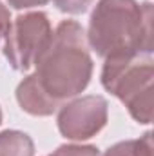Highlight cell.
<instances>
[{
  "label": "cell",
  "instance_id": "cell-1",
  "mask_svg": "<svg viewBox=\"0 0 154 156\" xmlns=\"http://www.w3.org/2000/svg\"><path fill=\"white\" fill-rule=\"evenodd\" d=\"M37 64H40L38 73L31 80L53 105L62 98L78 94L91 76L83 29L76 22H62Z\"/></svg>",
  "mask_w": 154,
  "mask_h": 156
},
{
  "label": "cell",
  "instance_id": "cell-3",
  "mask_svg": "<svg viewBox=\"0 0 154 156\" xmlns=\"http://www.w3.org/2000/svg\"><path fill=\"white\" fill-rule=\"evenodd\" d=\"M51 42V27L44 13H33L16 18L7 27L5 56L16 69H27L38 62Z\"/></svg>",
  "mask_w": 154,
  "mask_h": 156
},
{
  "label": "cell",
  "instance_id": "cell-4",
  "mask_svg": "<svg viewBox=\"0 0 154 156\" xmlns=\"http://www.w3.org/2000/svg\"><path fill=\"white\" fill-rule=\"evenodd\" d=\"M105 100L100 96H89L65 105L60 113L58 125L67 138H89L98 133L105 123Z\"/></svg>",
  "mask_w": 154,
  "mask_h": 156
},
{
  "label": "cell",
  "instance_id": "cell-2",
  "mask_svg": "<svg viewBox=\"0 0 154 156\" xmlns=\"http://www.w3.org/2000/svg\"><path fill=\"white\" fill-rule=\"evenodd\" d=\"M140 9L132 0H102L91 16L93 47L109 60L131 58L140 45Z\"/></svg>",
  "mask_w": 154,
  "mask_h": 156
},
{
  "label": "cell",
  "instance_id": "cell-5",
  "mask_svg": "<svg viewBox=\"0 0 154 156\" xmlns=\"http://www.w3.org/2000/svg\"><path fill=\"white\" fill-rule=\"evenodd\" d=\"M33 142L27 134L5 131L0 134V156H33Z\"/></svg>",
  "mask_w": 154,
  "mask_h": 156
},
{
  "label": "cell",
  "instance_id": "cell-9",
  "mask_svg": "<svg viewBox=\"0 0 154 156\" xmlns=\"http://www.w3.org/2000/svg\"><path fill=\"white\" fill-rule=\"evenodd\" d=\"M5 27H9V13H7V9L0 4V35H2V31H4Z\"/></svg>",
  "mask_w": 154,
  "mask_h": 156
},
{
  "label": "cell",
  "instance_id": "cell-6",
  "mask_svg": "<svg viewBox=\"0 0 154 156\" xmlns=\"http://www.w3.org/2000/svg\"><path fill=\"white\" fill-rule=\"evenodd\" d=\"M51 156H98V151L94 147H60Z\"/></svg>",
  "mask_w": 154,
  "mask_h": 156
},
{
  "label": "cell",
  "instance_id": "cell-10",
  "mask_svg": "<svg viewBox=\"0 0 154 156\" xmlns=\"http://www.w3.org/2000/svg\"><path fill=\"white\" fill-rule=\"evenodd\" d=\"M0 118H2V115H0Z\"/></svg>",
  "mask_w": 154,
  "mask_h": 156
},
{
  "label": "cell",
  "instance_id": "cell-8",
  "mask_svg": "<svg viewBox=\"0 0 154 156\" xmlns=\"http://www.w3.org/2000/svg\"><path fill=\"white\" fill-rule=\"evenodd\" d=\"M15 7H31V5H38V4H44L47 0H9Z\"/></svg>",
  "mask_w": 154,
  "mask_h": 156
},
{
  "label": "cell",
  "instance_id": "cell-7",
  "mask_svg": "<svg viewBox=\"0 0 154 156\" xmlns=\"http://www.w3.org/2000/svg\"><path fill=\"white\" fill-rule=\"evenodd\" d=\"M56 5L62 11H69V13H80L85 11L87 5L91 4V0H54Z\"/></svg>",
  "mask_w": 154,
  "mask_h": 156
}]
</instances>
